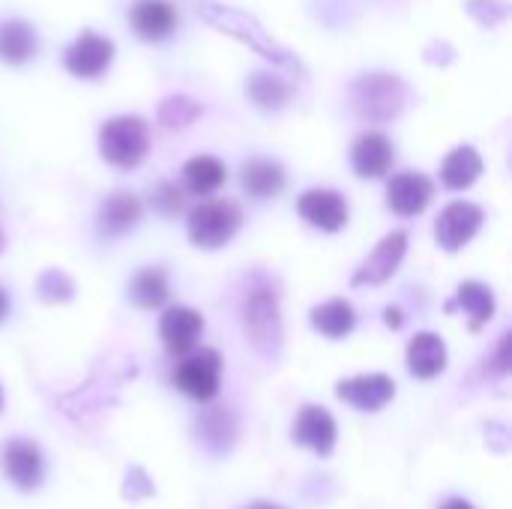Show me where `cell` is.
Instances as JSON below:
<instances>
[{
  "mask_svg": "<svg viewBox=\"0 0 512 509\" xmlns=\"http://www.w3.org/2000/svg\"><path fill=\"white\" fill-rule=\"evenodd\" d=\"M198 12H201V18H204L207 24H213L216 30H222V33H228V36L246 42V45L255 48L261 57H267V60H273V63H282V66H288V69H297V72L303 75L300 60L291 57L282 45H276V39L255 21V15H249V12H243V9H234V6H222V3H216V0H201V3H198Z\"/></svg>",
  "mask_w": 512,
  "mask_h": 509,
  "instance_id": "1",
  "label": "cell"
},
{
  "mask_svg": "<svg viewBox=\"0 0 512 509\" xmlns=\"http://www.w3.org/2000/svg\"><path fill=\"white\" fill-rule=\"evenodd\" d=\"M240 315L249 342L261 354H276L282 345V315H279V291L273 288V282L255 276V282L246 288Z\"/></svg>",
  "mask_w": 512,
  "mask_h": 509,
  "instance_id": "2",
  "label": "cell"
},
{
  "mask_svg": "<svg viewBox=\"0 0 512 509\" xmlns=\"http://www.w3.org/2000/svg\"><path fill=\"white\" fill-rule=\"evenodd\" d=\"M408 102L405 81L390 72H366L351 84V108L363 120L387 123L402 114Z\"/></svg>",
  "mask_w": 512,
  "mask_h": 509,
  "instance_id": "3",
  "label": "cell"
},
{
  "mask_svg": "<svg viewBox=\"0 0 512 509\" xmlns=\"http://www.w3.org/2000/svg\"><path fill=\"white\" fill-rule=\"evenodd\" d=\"M150 150V126L141 117H111L99 129V153L117 168H138Z\"/></svg>",
  "mask_w": 512,
  "mask_h": 509,
  "instance_id": "4",
  "label": "cell"
},
{
  "mask_svg": "<svg viewBox=\"0 0 512 509\" xmlns=\"http://www.w3.org/2000/svg\"><path fill=\"white\" fill-rule=\"evenodd\" d=\"M243 225L240 204L231 198L204 201L189 213V237L201 249H219L234 240V234Z\"/></svg>",
  "mask_w": 512,
  "mask_h": 509,
  "instance_id": "5",
  "label": "cell"
},
{
  "mask_svg": "<svg viewBox=\"0 0 512 509\" xmlns=\"http://www.w3.org/2000/svg\"><path fill=\"white\" fill-rule=\"evenodd\" d=\"M174 387L195 402H210L219 393L222 381V357L213 348H192L174 366Z\"/></svg>",
  "mask_w": 512,
  "mask_h": 509,
  "instance_id": "6",
  "label": "cell"
},
{
  "mask_svg": "<svg viewBox=\"0 0 512 509\" xmlns=\"http://www.w3.org/2000/svg\"><path fill=\"white\" fill-rule=\"evenodd\" d=\"M114 57V42L96 30H81L78 39L66 48L63 63L78 78H99Z\"/></svg>",
  "mask_w": 512,
  "mask_h": 509,
  "instance_id": "7",
  "label": "cell"
},
{
  "mask_svg": "<svg viewBox=\"0 0 512 509\" xmlns=\"http://www.w3.org/2000/svg\"><path fill=\"white\" fill-rule=\"evenodd\" d=\"M483 225V210L471 201H453L441 210L435 222V237L444 249L456 252L474 240V234Z\"/></svg>",
  "mask_w": 512,
  "mask_h": 509,
  "instance_id": "8",
  "label": "cell"
},
{
  "mask_svg": "<svg viewBox=\"0 0 512 509\" xmlns=\"http://www.w3.org/2000/svg\"><path fill=\"white\" fill-rule=\"evenodd\" d=\"M291 435H294V444L309 447V450H312V453H318V456H330V453H333V447H336V435H339V429H336V420L330 417V411H327V408L306 405V408L297 414Z\"/></svg>",
  "mask_w": 512,
  "mask_h": 509,
  "instance_id": "9",
  "label": "cell"
},
{
  "mask_svg": "<svg viewBox=\"0 0 512 509\" xmlns=\"http://www.w3.org/2000/svg\"><path fill=\"white\" fill-rule=\"evenodd\" d=\"M132 30L147 42H162L180 27V12L168 0H135L129 9Z\"/></svg>",
  "mask_w": 512,
  "mask_h": 509,
  "instance_id": "10",
  "label": "cell"
},
{
  "mask_svg": "<svg viewBox=\"0 0 512 509\" xmlns=\"http://www.w3.org/2000/svg\"><path fill=\"white\" fill-rule=\"evenodd\" d=\"M336 396L348 405H354L357 411H381L384 405L393 402L396 396V381L387 375H357L348 381H339Z\"/></svg>",
  "mask_w": 512,
  "mask_h": 509,
  "instance_id": "11",
  "label": "cell"
},
{
  "mask_svg": "<svg viewBox=\"0 0 512 509\" xmlns=\"http://www.w3.org/2000/svg\"><path fill=\"white\" fill-rule=\"evenodd\" d=\"M0 462H3V474L9 483H15L18 489H36L42 483V453L33 441H6L0 450Z\"/></svg>",
  "mask_w": 512,
  "mask_h": 509,
  "instance_id": "12",
  "label": "cell"
},
{
  "mask_svg": "<svg viewBox=\"0 0 512 509\" xmlns=\"http://www.w3.org/2000/svg\"><path fill=\"white\" fill-rule=\"evenodd\" d=\"M300 216L321 231H342L348 222V204L333 189H309L297 201Z\"/></svg>",
  "mask_w": 512,
  "mask_h": 509,
  "instance_id": "13",
  "label": "cell"
},
{
  "mask_svg": "<svg viewBox=\"0 0 512 509\" xmlns=\"http://www.w3.org/2000/svg\"><path fill=\"white\" fill-rule=\"evenodd\" d=\"M405 249H408V234L405 231L387 234L378 243V249L363 261V267L354 273V285H381V282H387L399 270V264L405 258Z\"/></svg>",
  "mask_w": 512,
  "mask_h": 509,
  "instance_id": "14",
  "label": "cell"
},
{
  "mask_svg": "<svg viewBox=\"0 0 512 509\" xmlns=\"http://www.w3.org/2000/svg\"><path fill=\"white\" fill-rule=\"evenodd\" d=\"M201 330H204V318H201V312H195L189 306H171L159 321V336L174 357L189 354L195 348Z\"/></svg>",
  "mask_w": 512,
  "mask_h": 509,
  "instance_id": "15",
  "label": "cell"
},
{
  "mask_svg": "<svg viewBox=\"0 0 512 509\" xmlns=\"http://www.w3.org/2000/svg\"><path fill=\"white\" fill-rule=\"evenodd\" d=\"M435 195V186L426 174H417V171H405V174H396L387 186V204L393 213L399 216H417L429 207Z\"/></svg>",
  "mask_w": 512,
  "mask_h": 509,
  "instance_id": "16",
  "label": "cell"
},
{
  "mask_svg": "<svg viewBox=\"0 0 512 509\" xmlns=\"http://www.w3.org/2000/svg\"><path fill=\"white\" fill-rule=\"evenodd\" d=\"M393 159H396V150L384 132H363L351 147V165L360 177H384Z\"/></svg>",
  "mask_w": 512,
  "mask_h": 509,
  "instance_id": "17",
  "label": "cell"
},
{
  "mask_svg": "<svg viewBox=\"0 0 512 509\" xmlns=\"http://www.w3.org/2000/svg\"><path fill=\"white\" fill-rule=\"evenodd\" d=\"M447 369V345L438 333H417L408 345V372L414 378H438Z\"/></svg>",
  "mask_w": 512,
  "mask_h": 509,
  "instance_id": "18",
  "label": "cell"
},
{
  "mask_svg": "<svg viewBox=\"0 0 512 509\" xmlns=\"http://www.w3.org/2000/svg\"><path fill=\"white\" fill-rule=\"evenodd\" d=\"M141 219V201L129 192H114L102 201L99 210V228L105 237H120L132 231Z\"/></svg>",
  "mask_w": 512,
  "mask_h": 509,
  "instance_id": "19",
  "label": "cell"
},
{
  "mask_svg": "<svg viewBox=\"0 0 512 509\" xmlns=\"http://www.w3.org/2000/svg\"><path fill=\"white\" fill-rule=\"evenodd\" d=\"M240 180H243V189L252 195V198H273L282 192L285 186V168L273 159H264V156H255L243 165L240 171Z\"/></svg>",
  "mask_w": 512,
  "mask_h": 509,
  "instance_id": "20",
  "label": "cell"
},
{
  "mask_svg": "<svg viewBox=\"0 0 512 509\" xmlns=\"http://www.w3.org/2000/svg\"><path fill=\"white\" fill-rule=\"evenodd\" d=\"M309 321H312V327H315L321 336H327V339H345V336L354 330L357 315H354V306H351L348 300L333 297V300L315 306L312 315H309Z\"/></svg>",
  "mask_w": 512,
  "mask_h": 509,
  "instance_id": "21",
  "label": "cell"
},
{
  "mask_svg": "<svg viewBox=\"0 0 512 509\" xmlns=\"http://www.w3.org/2000/svg\"><path fill=\"white\" fill-rule=\"evenodd\" d=\"M33 54H36V30L21 18L0 21V60L18 66Z\"/></svg>",
  "mask_w": 512,
  "mask_h": 509,
  "instance_id": "22",
  "label": "cell"
},
{
  "mask_svg": "<svg viewBox=\"0 0 512 509\" xmlns=\"http://www.w3.org/2000/svg\"><path fill=\"white\" fill-rule=\"evenodd\" d=\"M483 174V159L474 147L462 144L453 153H447L444 165H441V180L450 189H468L477 183V177Z\"/></svg>",
  "mask_w": 512,
  "mask_h": 509,
  "instance_id": "23",
  "label": "cell"
},
{
  "mask_svg": "<svg viewBox=\"0 0 512 509\" xmlns=\"http://www.w3.org/2000/svg\"><path fill=\"white\" fill-rule=\"evenodd\" d=\"M228 171L216 156H192L183 165V183L192 195H210L225 183Z\"/></svg>",
  "mask_w": 512,
  "mask_h": 509,
  "instance_id": "24",
  "label": "cell"
},
{
  "mask_svg": "<svg viewBox=\"0 0 512 509\" xmlns=\"http://www.w3.org/2000/svg\"><path fill=\"white\" fill-rule=\"evenodd\" d=\"M246 93H249V99H252L258 108L276 111V108L288 105V99L294 96V87H291L285 78L273 75V72H255V75H249V81H246Z\"/></svg>",
  "mask_w": 512,
  "mask_h": 509,
  "instance_id": "25",
  "label": "cell"
},
{
  "mask_svg": "<svg viewBox=\"0 0 512 509\" xmlns=\"http://www.w3.org/2000/svg\"><path fill=\"white\" fill-rule=\"evenodd\" d=\"M129 297L141 309H159L168 300V279L159 267H144L129 282Z\"/></svg>",
  "mask_w": 512,
  "mask_h": 509,
  "instance_id": "26",
  "label": "cell"
},
{
  "mask_svg": "<svg viewBox=\"0 0 512 509\" xmlns=\"http://www.w3.org/2000/svg\"><path fill=\"white\" fill-rule=\"evenodd\" d=\"M456 303L471 315L474 330H480L495 315V294L483 282H462L459 291H456Z\"/></svg>",
  "mask_w": 512,
  "mask_h": 509,
  "instance_id": "27",
  "label": "cell"
},
{
  "mask_svg": "<svg viewBox=\"0 0 512 509\" xmlns=\"http://www.w3.org/2000/svg\"><path fill=\"white\" fill-rule=\"evenodd\" d=\"M201 105L192 102L189 96H168L162 105H159V123L168 126V129H186L189 123H195L201 117Z\"/></svg>",
  "mask_w": 512,
  "mask_h": 509,
  "instance_id": "28",
  "label": "cell"
},
{
  "mask_svg": "<svg viewBox=\"0 0 512 509\" xmlns=\"http://www.w3.org/2000/svg\"><path fill=\"white\" fill-rule=\"evenodd\" d=\"M153 204H156L159 213L171 216V213H177L183 207V195H180V189L174 183H159L156 192H153Z\"/></svg>",
  "mask_w": 512,
  "mask_h": 509,
  "instance_id": "29",
  "label": "cell"
},
{
  "mask_svg": "<svg viewBox=\"0 0 512 509\" xmlns=\"http://www.w3.org/2000/svg\"><path fill=\"white\" fill-rule=\"evenodd\" d=\"M495 363H498V372H507V369H510V333L501 336V348H498Z\"/></svg>",
  "mask_w": 512,
  "mask_h": 509,
  "instance_id": "30",
  "label": "cell"
},
{
  "mask_svg": "<svg viewBox=\"0 0 512 509\" xmlns=\"http://www.w3.org/2000/svg\"><path fill=\"white\" fill-rule=\"evenodd\" d=\"M438 509H477L474 504H468V501H462V498H450V501H444Z\"/></svg>",
  "mask_w": 512,
  "mask_h": 509,
  "instance_id": "31",
  "label": "cell"
},
{
  "mask_svg": "<svg viewBox=\"0 0 512 509\" xmlns=\"http://www.w3.org/2000/svg\"><path fill=\"white\" fill-rule=\"evenodd\" d=\"M387 324L390 327H402V312L399 309H387Z\"/></svg>",
  "mask_w": 512,
  "mask_h": 509,
  "instance_id": "32",
  "label": "cell"
},
{
  "mask_svg": "<svg viewBox=\"0 0 512 509\" xmlns=\"http://www.w3.org/2000/svg\"><path fill=\"white\" fill-rule=\"evenodd\" d=\"M243 509H285V507H279V504H270V501H252V504H246Z\"/></svg>",
  "mask_w": 512,
  "mask_h": 509,
  "instance_id": "33",
  "label": "cell"
},
{
  "mask_svg": "<svg viewBox=\"0 0 512 509\" xmlns=\"http://www.w3.org/2000/svg\"><path fill=\"white\" fill-rule=\"evenodd\" d=\"M6 312H9V297H6V291L0 288V321L6 318Z\"/></svg>",
  "mask_w": 512,
  "mask_h": 509,
  "instance_id": "34",
  "label": "cell"
},
{
  "mask_svg": "<svg viewBox=\"0 0 512 509\" xmlns=\"http://www.w3.org/2000/svg\"><path fill=\"white\" fill-rule=\"evenodd\" d=\"M0 252H3V228H0Z\"/></svg>",
  "mask_w": 512,
  "mask_h": 509,
  "instance_id": "35",
  "label": "cell"
},
{
  "mask_svg": "<svg viewBox=\"0 0 512 509\" xmlns=\"http://www.w3.org/2000/svg\"><path fill=\"white\" fill-rule=\"evenodd\" d=\"M0 411H3V390H0Z\"/></svg>",
  "mask_w": 512,
  "mask_h": 509,
  "instance_id": "36",
  "label": "cell"
}]
</instances>
